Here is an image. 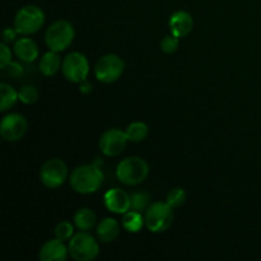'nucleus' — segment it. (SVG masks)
Returning a JSON list of instances; mask_svg holds the SVG:
<instances>
[{
  "label": "nucleus",
  "instance_id": "f8f14e48",
  "mask_svg": "<svg viewBox=\"0 0 261 261\" xmlns=\"http://www.w3.org/2000/svg\"><path fill=\"white\" fill-rule=\"evenodd\" d=\"M105 206L116 214H125L130 211V195L122 189H110L103 196Z\"/></svg>",
  "mask_w": 261,
  "mask_h": 261
},
{
  "label": "nucleus",
  "instance_id": "dca6fc26",
  "mask_svg": "<svg viewBox=\"0 0 261 261\" xmlns=\"http://www.w3.org/2000/svg\"><path fill=\"white\" fill-rule=\"evenodd\" d=\"M120 233V224L114 218H105L97 227V236L103 244L115 241Z\"/></svg>",
  "mask_w": 261,
  "mask_h": 261
},
{
  "label": "nucleus",
  "instance_id": "7ed1b4c3",
  "mask_svg": "<svg viewBox=\"0 0 261 261\" xmlns=\"http://www.w3.org/2000/svg\"><path fill=\"white\" fill-rule=\"evenodd\" d=\"M75 37L73 24L68 20H56L45 33V42L50 50L60 53L66 50Z\"/></svg>",
  "mask_w": 261,
  "mask_h": 261
},
{
  "label": "nucleus",
  "instance_id": "9d476101",
  "mask_svg": "<svg viewBox=\"0 0 261 261\" xmlns=\"http://www.w3.org/2000/svg\"><path fill=\"white\" fill-rule=\"evenodd\" d=\"M27 120L20 114H9L3 117L0 135L5 142H18L27 132Z\"/></svg>",
  "mask_w": 261,
  "mask_h": 261
},
{
  "label": "nucleus",
  "instance_id": "cd10ccee",
  "mask_svg": "<svg viewBox=\"0 0 261 261\" xmlns=\"http://www.w3.org/2000/svg\"><path fill=\"white\" fill-rule=\"evenodd\" d=\"M17 35H19V33L17 32L15 28L7 27L4 31H3V42L5 43L13 42V41H15V38H17Z\"/></svg>",
  "mask_w": 261,
  "mask_h": 261
},
{
  "label": "nucleus",
  "instance_id": "aec40b11",
  "mask_svg": "<svg viewBox=\"0 0 261 261\" xmlns=\"http://www.w3.org/2000/svg\"><path fill=\"white\" fill-rule=\"evenodd\" d=\"M0 93H2V99H0V111L2 112L7 111L10 107L14 106L18 99H19L18 92L5 82L0 84Z\"/></svg>",
  "mask_w": 261,
  "mask_h": 261
},
{
  "label": "nucleus",
  "instance_id": "f03ea898",
  "mask_svg": "<svg viewBox=\"0 0 261 261\" xmlns=\"http://www.w3.org/2000/svg\"><path fill=\"white\" fill-rule=\"evenodd\" d=\"M149 173V166L140 157H127L119 163L116 168V177L120 182L127 186L142 184Z\"/></svg>",
  "mask_w": 261,
  "mask_h": 261
},
{
  "label": "nucleus",
  "instance_id": "f3484780",
  "mask_svg": "<svg viewBox=\"0 0 261 261\" xmlns=\"http://www.w3.org/2000/svg\"><path fill=\"white\" fill-rule=\"evenodd\" d=\"M61 65H63V61L59 56V53L50 50L48 53L43 54L41 58L40 70L45 76H54L60 70Z\"/></svg>",
  "mask_w": 261,
  "mask_h": 261
},
{
  "label": "nucleus",
  "instance_id": "0eeeda50",
  "mask_svg": "<svg viewBox=\"0 0 261 261\" xmlns=\"http://www.w3.org/2000/svg\"><path fill=\"white\" fill-rule=\"evenodd\" d=\"M124 69L125 63L120 56L115 54H107L97 61L94 66V75L102 83L110 84L116 82L122 75Z\"/></svg>",
  "mask_w": 261,
  "mask_h": 261
},
{
  "label": "nucleus",
  "instance_id": "423d86ee",
  "mask_svg": "<svg viewBox=\"0 0 261 261\" xmlns=\"http://www.w3.org/2000/svg\"><path fill=\"white\" fill-rule=\"evenodd\" d=\"M69 255L76 261H92L99 254V246L92 234L82 231L69 241Z\"/></svg>",
  "mask_w": 261,
  "mask_h": 261
},
{
  "label": "nucleus",
  "instance_id": "6ab92c4d",
  "mask_svg": "<svg viewBox=\"0 0 261 261\" xmlns=\"http://www.w3.org/2000/svg\"><path fill=\"white\" fill-rule=\"evenodd\" d=\"M145 224V219L143 218L142 214L139 212H135L130 209L129 212L124 214V218H122V227L126 229L130 233H138L139 231H142L143 226Z\"/></svg>",
  "mask_w": 261,
  "mask_h": 261
},
{
  "label": "nucleus",
  "instance_id": "c756f323",
  "mask_svg": "<svg viewBox=\"0 0 261 261\" xmlns=\"http://www.w3.org/2000/svg\"><path fill=\"white\" fill-rule=\"evenodd\" d=\"M79 84H81V86H79V92H81V93H83V94L91 93L92 89H93V86H92V83H89L87 79H86V81L82 82V83H79Z\"/></svg>",
  "mask_w": 261,
  "mask_h": 261
},
{
  "label": "nucleus",
  "instance_id": "f257e3e1",
  "mask_svg": "<svg viewBox=\"0 0 261 261\" xmlns=\"http://www.w3.org/2000/svg\"><path fill=\"white\" fill-rule=\"evenodd\" d=\"M103 184V172L98 165H82L71 172L70 186L75 193L87 195L99 190Z\"/></svg>",
  "mask_w": 261,
  "mask_h": 261
},
{
  "label": "nucleus",
  "instance_id": "a211bd4d",
  "mask_svg": "<svg viewBox=\"0 0 261 261\" xmlns=\"http://www.w3.org/2000/svg\"><path fill=\"white\" fill-rule=\"evenodd\" d=\"M97 221L96 213L89 208H82L74 214V224L81 231H89L94 227Z\"/></svg>",
  "mask_w": 261,
  "mask_h": 261
},
{
  "label": "nucleus",
  "instance_id": "20e7f679",
  "mask_svg": "<svg viewBox=\"0 0 261 261\" xmlns=\"http://www.w3.org/2000/svg\"><path fill=\"white\" fill-rule=\"evenodd\" d=\"M45 23V13L37 5H24L17 12L14 28L19 35L28 36L37 32Z\"/></svg>",
  "mask_w": 261,
  "mask_h": 261
},
{
  "label": "nucleus",
  "instance_id": "a878e982",
  "mask_svg": "<svg viewBox=\"0 0 261 261\" xmlns=\"http://www.w3.org/2000/svg\"><path fill=\"white\" fill-rule=\"evenodd\" d=\"M178 45H180V38L171 33L161 41V50L165 54H173L175 51H177Z\"/></svg>",
  "mask_w": 261,
  "mask_h": 261
},
{
  "label": "nucleus",
  "instance_id": "412c9836",
  "mask_svg": "<svg viewBox=\"0 0 261 261\" xmlns=\"http://www.w3.org/2000/svg\"><path fill=\"white\" fill-rule=\"evenodd\" d=\"M148 132H149V129H148L147 124H144L142 121L132 122L126 127V130H125L127 139H129V142L133 143H139L142 140H144L147 138Z\"/></svg>",
  "mask_w": 261,
  "mask_h": 261
},
{
  "label": "nucleus",
  "instance_id": "ddd939ff",
  "mask_svg": "<svg viewBox=\"0 0 261 261\" xmlns=\"http://www.w3.org/2000/svg\"><path fill=\"white\" fill-rule=\"evenodd\" d=\"M168 25H170L171 33L176 37H186L193 31L194 19L190 13L186 10H177L171 15Z\"/></svg>",
  "mask_w": 261,
  "mask_h": 261
},
{
  "label": "nucleus",
  "instance_id": "4be33fe9",
  "mask_svg": "<svg viewBox=\"0 0 261 261\" xmlns=\"http://www.w3.org/2000/svg\"><path fill=\"white\" fill-rule=\"evenodd\" d=\"M150 198L147 193L144 191H138L134 193L133 195H130V209L135 212H145L149 208Z\"/></svg>",
  "mask_w": 261,
  "mask_h": 261
},
{
  "label": "nucleus",
  "instance_id": "393cba45",
  "mask_svg": "<svg viewBox=\"0 0 261 261\" xmlns=\"http://www.w3.org/2000/svg\"><path fill=\"white\" fill-rule=\"evenodd\" d=\"M56 239L61 241H68L74 236V226L68 221H63L55 227Z\"/></svg>",
  "mask_w": 261,
  "mask_h": 261
},
{
  "label": "nucleus",
  "instance_id": "39448f33",
  "mask_svg": "<svg viewBox=\"0 0 261 261\" xmlns=\"http://www.w3.org/2000/svg\"><path fill=\"white\" fill-rule=\"evenodd\" d=\"M172 206H170L163 201H155L149 208L145 211V227L149 229L152 233H162L167 231L173 222V211Z\"/></svg>",
  "mask_w": 261,
  "mask_h": 261
},
{
  "label": "nucleus",
  "instance_id": "1a4fd4ad",
  "mask_svg": "<svg viewBox=\"0 0 261 261\" xmlns=\"http://www.w3.org/2000/svg\"><path fill=\"white\" fill-rule=\"evenodd\" d=\"M41 182L47 189H58L68 178V167L59 158H53L43 163L40 171Z\"/></svg>",
  "mask_w": 261,
  "mask_h": 261
},
{
  "label": "nucleus",
  "instance_id": "2eb2a0df",
  "mask_svg": "<svg viewBox=\"0 0 261 261\" xmlns=\"http://www.w3.org/2000/svg\"><path fill=\"white\" fill-rule=\"evenodd\" d=\"M14 53L20 61L33 63L38 58V47L36 42L31 38L22 37L15 41Z\"/></svg>",
  "mask_w": 261,
  "mask_h": 261
},
{
  "label": "nucleus",
  "instance_id": "6e6552de",
  "mask_svg": "<svg viewBox=\"0 0 261 261\" xmlns=\"http://www.w3.org/2000/svg\"><path fill=\"white\" fill-rule=\"evenodd\" d=\"M61 71L66 81L71 83H82L89 74L88 59L81 53H70L63 60Z\"/></svg>",
  "mask_w": 261,
  "mask_h": 261
},
{
  "label": "nucleus",
  "instance_id": "bb28decb",
  "mask_svg": "<svg viewBox=\"0 0 261 261\" xmlns=\"http://www.w3.org/2000/svg\"><path fill=\"white\" fill-rule=\"evenodd\" d=\"M12 63V51L5 42L0 43V68L5 69Z\"/></svg>",
  "mask_w": 261,
  "mask_h": 261
},
{
  "label": "nucleus",
  "instance_id": "b1692460",
  "mask_svg": "<svg viewBox=\"0 0 261 261\" xmlns=\"http://www.w3.org/2000/svg\"><path fill=\"white\" fill-rule=\"evenodd\" d=\"M18 96H19V101L24 105H32L38 99V91L35 86L27 84L20 88Z\"/></svg>",
  "mask_w": 261,
  "mask_h": 261
},
{
  "label": "nucleus",
  "instance_id": "4468645a",
  "mask_svg": "<svg viewBox=\"0 0 261 261\" xmlns=\"http://www.w3.org/2000/svg\"><path fill=\"white\" fill-rule=\"evenodd\" d=\"M69 247L64 245V241L55 239L50 240L40 250V260L42 261H65L68 259Z\"/></svg>",
  "mask_w": 261,
  "mask_h": 261
},
{
  "label": "nucleus",
  "instance_id": "5701e85b",
  "mask_svg": "<svg viewBox=\"0 0 261 261\" xmlns=\"http://www.w3.org/2000/svg\"><path fill=\"white\" fill-rule=\"evenodd\" d=\"M166 201L170 206L175 208H180L181 205H184L186 201V191L182 188H175L167 194V198Z\"/></svg>",
  "mask_w": 261,
  "mask_h": 261
},
{
  "label": "nucleus",
  "instance_id": "c85d7f7f",
  "mask_svg": "<svg viewBox=\"0 0 261 261\" xmlns=\"http://www.w3.org/2000/svg\"><path fill=\"white\" fill-rule=\"evenodd\" d=\"M5 69H7L8 74H9L10 76H14V78L22 75L23 73V66L20 65L19 63H14V61H12V63H10Z\"/></svg>",
  "mask_w": 261,
  "mask_h": 261
},
{
  "label": "nucleus",
  "instance_id": "9b49d317",
  "mask_svg": "<svg viewBox=\"0 0 261 261\" xmlns=\"http://www.w3.org/2000/svg\"><path fill=\"white\" fill-rule=\"evenodd\" d=\"M127 142L129 139L126 137V133L114 127V129L106 130L102 134L99 139V149L107 157H116L121 154Z\"/></svg>",
  "mask_w": 261,
  "mask_h": 261
}]
</instances>
